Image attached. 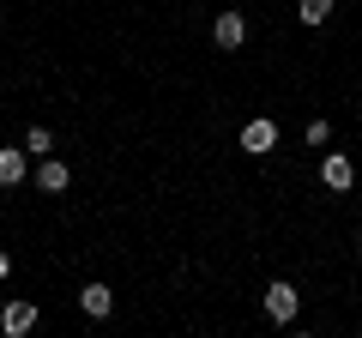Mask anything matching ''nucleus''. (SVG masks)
<instances>
[{"mask_svg":"<svg viewBox=\"0 0 362 338\" xmlns=\"http://www.w3.org/2000/svg\"><path fill=\"white\" fill-rule=\"evenodd\" d=\"M266 314L290 326V320L302 314V290H296V284H284V278H278V284H266Z\"/></svg>","mask_w":362,"mask_h":338,"instance_id":"nucleus-1","label":"nucleus"},{"mask_svg":"<svg viewBox=\"0 0 362 338\" xmlns=\"http://www.w3.org/2000/svg\"><path fill=\"white\" fill-rule=\"evenodd\" d=\"M356 247H362V235H356Z\"/></svg>","mask_w":362,"mask_h":338,"instance_id":"nucleus-12","label":"nucleus"},{"mask_svg":"<svg viewBox=\"0 0 362 338\" xmlns=\"http://www.w3.org/2000/svg\"><path fill=\"white\" fill-rule=\"evenodd\" d=\"M320 182L332 187V194H344V187L356 182V163H350L344 151H326V163H320Z\"/></svg>","mask_w":362,"mask_h":338,"instance_id":"nucleus-3","label":"nucleus"},{"mask_svg":"<svg viewBox=\"0 0 362 338\" xmlns=\"http://www.w3.org/2000/svg\"><path fill=\"white\" fill-rule=\"evenodd\" d=\"M272 145H278V121H266V115H254V121H247V127H242V151H272Z\"/></svg>","mask_w":362,"mask_h":338,"instance_id":"nucleus-4","label":"nucleus"},{"mask_svg":"<svg viewBox=\"0 0 362 338\" xmlns=\"http://www.w3.org/2000/svg\"><path fill=\"white\" fill-rule=\"evenodd\" d=\"M30 175V151H13V145H6V151H0V187H18Z\"/></svg>","mask_w":362,"mask_h":338,"instance_id":"nucleus-8","label":"nucleus"},{"mask_svg":"<svg viewBox=\"0 0 362 338\" xmlns=\"http://www.w3.org/2000/svg\"><path fill=\"white\" fill-rule=\"evenodd\" d=\"M30 326H37V302L13 296V302H6V308H0V332H6V338H25Z\"/></svg>","mask_w":362,"mask_h":338,"instance_id":"nucleus-2","label":"nucleus"},{"mask_svg":"<svg viewBox=\"0 0 362 338\" xmlns=\"http://www.w3.org/2000/svg\"><path fill=\"white\" fill-rule=\"evenodd\" d=\"M25 151H30V157H49V151H54V133H49V127H30V133H25Z\"/></svg>","mask_w":362,"mask_h":338,"instance_id":"nucleus-10","label":"nucleus"},{"mask_svg":"<svg viewBox=\"0 0 362 338\" xmlns=\"http://www.w3.org/2000/svg\"><path fill=\"white\" fill-rule=\"evenodd\" d=\"M6 272H13V254H6V247H0V278H6Z\"/></svg>","mask_w":362,"mask_h":338,"instance_id":"nucleus-11","label":"nucleus"},{"mask_svg":"<svg viewBox=\"0 0 362 338\" xmlns=\"http://www.w3.org/2000/svg\"><path fill=\"white\" fill-rule=\"evenodd\" d=\"M211 42H218V49H242V42H247V18H242V13H218Z\"/></svg>","mask_w":362,"mask_h":338,"instance_id":"nucleus-5","label":"nucleus"},{"mask_svg":"<svg viewBox=\"0 0 362 338\" xmlns=\"http://www.w3.org/2000/svg\"><path fill=\"white\" fill-rule=\"evenodd\" d=\"M66 182H73V169H66L61 157H42L37 163V187L42 194H66Z\"/></svg>","mask_w":362,"mask_h":338,"instance_id":"nucleus-6","label":"nucleus"},{"mask_svg":"<svg viewBox=\"0 0 362 338\" xmlns=\"http://www.w3.org/2000/svg\"><path fill=\"white\" fill-rule=\"evenodd\" d=\"M332 6H338V0H302L296 13H302V25H326V18H332Z\"/></svg>","mask_w":362,"mask_h":338,"instance_id":"nucleus-9","label":"nucleus"},{"mask_svg":"<svg viewBox=\"0 0 362 338\" xmlns=\"http://www.w3.org/2000/svg\"><path fill=\"white\" fill-rule=\"evenodd\" d=\"M78 308H85L90 320H109V314H115V296H109V284H85V290H78Z\"/></svg>","mask_w":362,"mask_h":338,"instance_id":"nucleus-7","label":"nucleus"}]
</instances>
